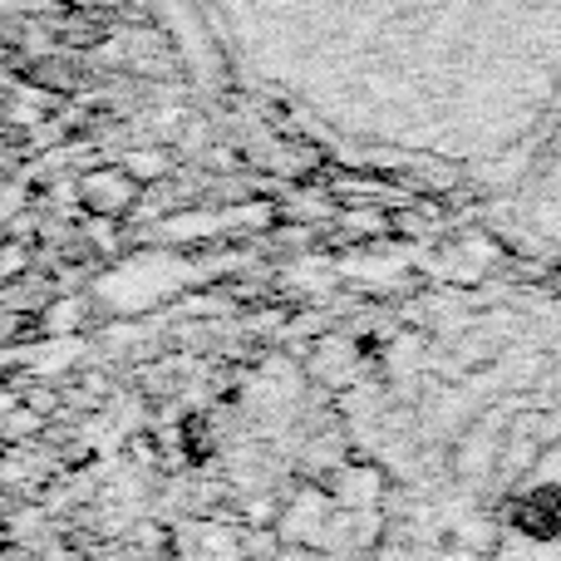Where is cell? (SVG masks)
Wrapping results in <instances>:
<instances>
[{"label":"cell","instance_id":"1","mask_svg":"<svg viewBox=\"0 0 561 561\" xmlns=\"http://www.w3.org/2000/svg\"><path fill=\"white\" fill-rule=\"evenodd\" d=\"M266 94L340 138L483 168L561 118V0H213Z\"/></svg>","mask_w":561,"mask_h":561},{"label":"cell","instance_id":"2","mask_svg":"<svg viewBox=\"0 0 561 561\" xmlns=\"http://www.w3.org/2000/svg\"><path fill=\"white\" fill-rule=\"evenodd\" d=\"M330 503L335 497L320 493V488H300L296 497H290L286 517H280V533H286V542H300V547H320L330 537Z\"/></svg>","mask_w":561,"mask_h":561},{"label":"cell","instance_id":"3","mask_svg":"<svg viewBox=\"0 0 561 561\" xmlns=\"http://www.w3.org/2000/svg\"><path fill=\"white\" fill-rule=\"evenodd\" d=\"M379 493H385V473L379 468H340L335 473V488H330V497H335L340 507H350V513H369V507L379 503Z\"/></svg>","mask_w":561,"mask_h":561},{"label":"cell","instance_id":"4","mask_svg":"<svg viewBox=\"0 0 561 561\" xmlns=\"http://www.w3.org/2000/svg\"><path fill=\"white\" fill-rule=\"evenodd\" d=\"M355 365L359 359L345 340H325V345L310 355V375L325 379V385H350V379H355Z\"/></svg>","mask_w":561,"mask_h":561},{"label":"cell","instance_id":"5","mask_svg":"<svg viewBox=\"0 0 561 561\" xmlns=\"http://www.w3.org/2000/svg\"><path fill=\"white\" fill-rule=\"evenodd\" d=\"M75 359H79V345H75V340H55V345L35 350V355H30V365H35V375H59V369L75 365Z\"/></svg>","mask_w":561,"mask_h":561},{"label":"cell","instance_id":"6","mask_svg":"<svg viewBox=\"0 0 561 561\" xmlns=\"http://www.w3.org/2000/svg\"><path fill=\"white\" fill-rule=\"evenodd\" d=\"M79 320V306H59L55 316H49V330H55V335H65V325H75Z\"/></svg>","mask_w":561,"mask_h":561},{"label":"cell","instance_id":"7","mask_svg":"<svg viewBox=\"0 0 561 561\" xmlns=\"http://www.w3.org/2000/svg\"><path fill=\"white\" fill-rule=\"evenodd\" d=\"M316 561H330V557H325V552H320V557H316Z\"/></svg>","mask_w":561,"mask_h":561}]
</instances>
